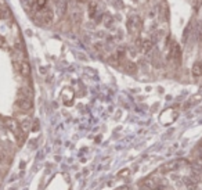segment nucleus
I'll return each instance as SVG.
<instances>
[{"mask_svg":"<svg viewBox=\"0 0 202 190\" xmlns=\"http://www.w3.org/2000/svg\"><path fill=\"white\" fill-rule=\"evenodd\" d=\"M36 22L37 24H40V25H44V27H47L51 24L53 21V11L46 8V10H40L39 13L36 14Z\"/></svg>","mask_w":202,"mask_h":190,"instance_id":"1","label":"nucleus"},{"mask_svg":"<svg viewBox=\"0 0 202 190\" xmlns=\"http://www.w3.org/2000/svg\"><path fill=\"white\" fill-rule=\"evenodd\" d=\"M128 28H129V32L130 33H136V32L140 31L141 28V21L138 17H130L129 18V22H128Z\"/></svg>","mask_w":202,"mask_h":190,"instance_id":"2","label":"nucleus"},{"mask_svg":"<svg viewBox=\"0 0 202 190\" xmlns=\"http://www.w3.org/2000/svg\"><path fill=\"white\" fill-rule=\"evenodd\" d=\"M15 106L22 111H29L32 108V100H28V99H22L18 97V100L15 101Z\"/></svg>","mask_w":202,"mask_h":190,"instance_id":"3","label":"nucleus"},{"mask_svg":"<svg viewBox=\"0 0 202 190\" xmlns=\"http://www.w3.org/2000/svg\"><path fill=\"white\" fill-rule=\"evenodd\" d=\"M169 58L172 60H176V61H180L181 58V49L177 43H173L172 47H170V52H169Z\"/></svg>","mask_w":202,"mask_h":190,"instance_id":"4","label":"nucleus"},{"mask_svg":"<svg viewBox=\"0 0 202 190\" xmlns=\"http://www.w3.org/2000/svg\"><path fill=\"white\" fill-rule=\"evenodd\" d=\"M181 161H179V160H173V161H170V162L165 164L163 167H162V171H165V172H169V171H175V169H177L179 167H180Z\"/></svg>","mask_w":202,"mask_h":190,"instance_id":"5","label":"nucleus"},{"mask_svg":"<svg viewBox=\"0 0 202 190\" xmlns=\"http://www.w3.org/2000/svg\"><path fill=\"white\" fill-rule=\"evenodd\" d=\"M62 99H64L65 104L71 106L72 101H74V92H72V89H69V88L64 89V92H62Z\"/></svg>","mask_w":202,"mask_h":190,"instance_id":"6","label":"nucleus"},{"mask_svg":"<svg viewBox=\"0 0 202 190\" xmlns=\"http://www.w3.org/2000/svg\"><path fill=\"white\" fill-rule=\"evenodd\" d=\"M154 46V40H149V39H144L141 40V44H140V50L143 52V53H148L149 50L152 49Z\"/></svg>","mask_w":202,"mask_h":190,"instance_id":"7","label":"nucleus"},{"mask_svg":"<svg viewBox=\"0 0 202 190\" xmlns=\"http://www.w3.org/2000/svg\"><path fill=\"white\" fill-rule=\"evenodd\" d=\"M184 185H186L190 190H195L198 186V180L191 178V176H186V178H184Z\"/></svg>","mask_w":202,"mask_h":190,"instance_id":"8","label":"nucleus"},{"mask_svg":"<svg viewBox=\"0 0 202 190\" xmlns=\"http://www.w3.org/2000/svg\"><path fill=\"white\" fill-rule=\"evenodd\" d=\"M20 72H21V75L22 76H25V78H28V76L31 75V67H29V64H28L27 61H21Z\"/></svg>","mask_w":202,"mask_h":190,"instance_id":"9","label":"nucleus"},{"mask_svg":"<svg viewBox=\"0 0 202 190\" xmlns=\"http://www.w3.org/2000/svg\"><path fill=\"white\" fill-rule=\"evenodd\" d=\"M191 74L194 75V76H201L202 75V63H195L194 65H192V68H191Z\"/></svg>","mask_w":202,"mask_h":190,"instance_id":"10","label":"nucleus"},{"mask_svg":"<svg viewBox=\"0 0 202 190\" xmlns=\"http://www.w3.org/2000/svg\"><path fill=\"white\" fill-rule=\"evenodd\" d=\"M20 97L22 99H28V100H32V92L31 89H28V88H22L20 90Z\"/></svg>","mask_w":202,"mask_h":190,"instance_id":"11","label":"nucleus"},{"mask_svg":"<svg viewBox=\"0 0 202 190\" xmlns=\"http://www.w3.org/2000/svg\"><path fill=\"white\" fill-rule=\"evenodd\" d=\"M125 69L128 71L129 74H136L137 72V65L132 61H128V63H125Z\"/></svg>","mask_w":202,"mask_h":190,"instance_id":"12","label":"nucleus"},{"mask_svg":"<svg viewBox=\"0 0 202 190\" xmlns=\"http://www.w3.org/2000/svg\"><path fill=\"white\" fill-rule=\"evenodd\" d=\"M96 11H97V1L94 0V1L89 3V16H90V18L96 16Z\"/></svg>","mask_w":202,"mask_h":190,"instance_id":"13","label":"nucleus"},{"mask_svg":"<svg viewBox=\"0 0 202 190\" xmlns=\"http://www.w3.org/2000/svg\"><path fill=\"white\" fill-rule=\"evenodd\" d=\"M46 4H47V0H36L37 8H43V7H46Z\"/></svg>","mask_w":202,"mask_h":190,"instance_id":"14","label":"nucleus"},{"mask_svg":"<svg viewBox=\"0 0 202 190\" xmlns=\"http://www.w3.org/2000/svg\"><path fill=\"white\" fill-rule=\"evenodd\" d=\"M202 6V0H194V10L198 11Z\"/></svg>","mask_w":202,"mask_h":190,"instance_id":"15","label":"nucleus"},{"mask_svg":"<svg viewBox=\"0 0 202 190\" xmlns=\"http://www.w3.org/2000/svg\"><path fill=\"white\" fill-rule=\"evenodd\" d=\"M79 1H82V3H85V1H87V0H79Z\"/></svg>","mask_w":202,"mask_h":190,"instance_id":"16","label":"nucleus"}]
</instances>
